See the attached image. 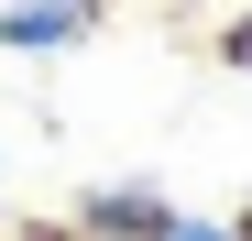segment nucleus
Listing matches in <instances>:
<instances>
[{
    "mask_svg": "<svg viewBox=\"0 0 252 241\" xmlns=\"http://www.w3.org/2000/svg\"><path fill=\"white\" fill-rule=\"evenodd\" d=\"M77 33H88V11H0V44H22V55L77 44Z\"/></svg>",
    "mask_w": 252,
    "mask_h": 241,
    "instance_id": "f03ea898",
    "label": "nucleus"
},
{
    "mask_svg": "<svg viewBox=\"0 0 252 241\" xmlns=\"http://www.w3.org/2000/svg\"><path fill=\"white\" fill-rule=\"evenodd\" d=\"M77 230H110V241H164V230H176V209H164L154 186H99V197H77Z\"/></svg>",
    "mask_w": 252,
    "mask_h": 241,
    "instance_id": "f257e3e1",
    "label": "nucleus"
},
{
    "mask_svg": "<svg viewBox=\"0 0 252 241\" xmlns=\"http://www.w3.org/2000/svg\"><path fill=\"white\" fill-rule=\"evenodd\" d=\"M164 241H241V230H220V219H176Z\"/></svg>",
    "mask_w": 252,
    "mask_h": 241,
    "instance_id": "7ed1b4c3",
    "label": "nucleus"
}]
</instances>
